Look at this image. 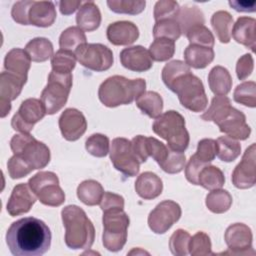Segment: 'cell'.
<instances>
[{
  "instance_id": "6da1fadb",
  "label": "cell",
  "mask_w": 256,
  "mask_h": 256,
  "mask_svg": "<svg viewBox=\"0 0 256 256\" xmlns=\"http://www.w3.org/2000/svg\"><path fill=\"white\" fill-rule=\"evenodd\" d=\"M161 76L166 87L177 94L183 107L192 112L204 111L208 104L204 85L185 62L181 60L168 62L163 67Z\"/></svg>"
},
{
  "instance_id": "7a4b0ae2",
  "label": "cell",
  "mask_w": 256,
  "mask_h": 256,
  "mask_svg": "<svg viewBox=\"0 0 256 256\" xmlns=\"http://www.w3.org/2000/svg\"><path fill=\"white\" fill-rule=\"evenodd\" d=\"M51 231L42 220L24 217L13 222L6 232V243L15 256H41L51 245Z\"/></svg>"
},
{
  "instance_id": "3957f363",
  "label": "cell",
  "mask_w": 256,
  "mask_h": 256,
  "mask_svg": "<svg viewBox=\"0 0 256 256\" xmlns=\"http://www.w3.org/2000/svg\"><path fill=\"white\" fill-rule=\"evenodd\" d=\"M201 118L204 121H213L222 133L236 140H246L251 134L246 116L231 105L227 96H215Z\"/></svg>"
},
{
  "instance_id": "277c9868",
  "label": "cell",
  "mask_w": 256,
  "mask_h": 256,
  "mask_svg": "<svg viewBox=\"0 0 256 256\" xmlns=\"http://www.w3.org/2000/svg\"><path fill=\"white\" fill-rule=\"evenodd\" d=\"M61 217L67 247L73 250L91 248L95 240V228L85 211L77 205H68L62 209Z\"/></svg>"
},
{
  "instance_id": "5b68a950",
  "label": "cell",
  "mask_w": 256,
  "mask_h": 256,
  "mask_svg": "<svg viewBox=\"0 0 256 256\" xmlns=\"http://www.w3.org/2000/svg\"><path fill=\"white\" fill-rule=\"evenodd\" d=\"M145 88L146 81L142 78L128 79L120 75H114L101 83L98 89V97L104 106L114 108L132 103L145 92Z\"/></svg>"
},
{
  "instance_id": "8992f818",
  "label": "cell",
  "mask_w": 256,
  "mask_h": 256,
  "mask_svg": "<svg viewBox=\"0 0 256 256\" xmlns=\"http://www.w3.org/2000/svg\"><path fill=\"white\" fill-rule=\"evenodd\" d=\"M155 134L167 141V146L177 152H184L189 145V133L184 117L175 110H169L156 118L152 125Z\"/></svg>"
},
{
  "instance_id": "52a82bcc",
  "label": "cell",
  "mask_w": 256,
  "mask_h": 256,
  "mask_svg": "<svg viewBox=\"0 0 256 256\" xmlns=\"http://www.w3.org/2000/svg\"><path fill=\"white\" fill-rule=\"evenodd\" d=\"M10 148L14 155L22 158L34 170L42 169L50 162V150L29 133L14 135L10 140Z\"/></svg>"
},
{
  "instance_id": "ba28073f",
  "label": "cell",
  "mask_w": 256,
  "mask_h": 256,
  "mask_svg": "<svg viewBox=\"0 0 256 256\" xmlns=\"http://www.w3.org/2000/svg\"><path fill=\"white\" fill-rule=\"evenodd\" d=\"M72 74H61L51 71L47 85L41 92V101L46 114L53 115L59 112L66 104L72 88Z\"/></svg>"
},
{
  "instance_id": "9c48e42d",
  "label": "cell",
  "mask_w": 256,
  "mask_h": 256,
  "mask_svg": "<svg viewBox=\"0 0 256 256\" xmlns=\"http://www.w3.org/2000/svg\"><path fill=\"white\" fill-rule=\"evenodd\" d=\"M103 234L102 243L111 251H120L127 241V230L130 224L129 216L124 210H113L103 212Z\"/></svg>"
},
{
  "instance_id": "30bf717a",
  "label": "cell",
  "mask_w": 256,
  "mask_h": 256,
  "mask_svg": "<svg viewBox=\"0 0 256 256\" xmlns=\"http://www.w3.org/2000/svg\"><path fill=\"white\" fill-rule=\"evenodd\" d=\"M28 185L43 205L58 207L65 201V193L54 172L40 171L29 179Z\"/></svg>"
},
{
  "instance_id": "8fae6325",
  "label": "cell",
  "mask_w": 256,
  "mask_h": 256,
  "mask_svg": "<svg viewBox=\"0 0 256 256\" xmlns=\"http://www.w3.org/2000/svg\"><path fill=\"white\" fill-rule=\"evenodd\" d=\"M78 62L85 68L102 72L113 65V53L105 45L100 43H86L75 51Z\"/></svg>"
},
{
  "instance_id": "7c38bea8",
  "label": "cell",
  "mask_w": 256,
  "mask_h": 256,
  "mask_svg": "<svg viewBox=\"0 0 256 256\" xmlns=\"http://www.w3.org/2000/svg\"><path fill=\"white\" fill-rule=\"evenodd\" d=\"M110 160L114 168L128 177H134L139 173L140 162L135 156L131 141L118 137L112 140L110 147Z\"/></svg>"
},
{
  "instance_id": "4fadbf2b",
  "label": "cell",
  "mask_w": 256,
  "mask_h": 256,
  "mask_svg": "<svg viewBox=\"0 0 256 256\" xmlns=\"http://www.w3.org/2000/svg\"><path fill=\"white\" fill-rule=\"evenodd\" d=\"M45 114L46 110L40 99L28 98L21 103L18 111L12 117L11 126L15 131L28 134Z\"/></svg>"
},
{
  "instance_id": "5bb4252c",
  "label": "cell",
  "mask_w": 256,
  "mask_h": 256,
  "mask_svg": "<svg viewBox=\"0 0 256 256\" xmlns=\"http://www.w3.org/2000/svg\"><path fill=\"white\" fill-rule=\"evenodd\" d=\"M182 211L178 203L164 200L149 213L148 226L156 234H164L181 217Z\"/></svg>"
},
{
  "instance_id": "9a60e30c",
  "label": "cell",
  "mask_w": 256,
  "mask_h": 256,
  "mask_svg": "<svg viewBox=\"0 0 256 256\" xmlns=\"http://www.w3.org/2000/svg\"><path fill=\"white\" fill-rule=\"evenodd\" d=\"M224 240L228 251L224 254L230 255H249L255 254L252 247L253 235L251 229L243 223H234L230 225L224 234Z\"/></svg>"
},
{
  "instance_id": "2e32d148",
  "label": "cell",
  "mask_w": 256,
  "mask_h": 256,
  "mask_svg": "<svg viewBox=\"0 0 256 256\" xmlns=\"http://www.w3.org/2000/svg\"><path fill=\"white\" fill-rule=\"evenodd\" d=\"M256 145L252 143L244 152L241 161L234 168L232 183L238 189H248L256 183Z\"/></svg>"
},
{
  "instance_id": "e0dca14e",
  "label": "cell",
  "mask_w": 256,
  "mask_h": 256,
  "mask_svg": "<svg viewBox=\"0 0 256 256\" xmlns=\"http://www.w3.org/2000/svg\"><path fill=\"white\" fill-rule=\"evenodd\" d=\"M58 124L63 138L67 141L78 140L87 129L85 116L75 108L65 109L59 117Z\"/></svg>"
},
{
  "instance_id": "ac0fdd59",
  "label": "cell",
  "mask_w": 256,
  "mask_h": 256,
  "mask_svg": "<svg viewBox=\"0 0 256 256\" xmlns=\"http://www.w3.org/2000/svg\"><path fill=\"white\" fill-rule=\"evenodd\" d=\"M36 196L26 183L17 184L9 197L6 205L7 212L12 216H19L30 211L36 202Z\"/></svg>"
},
{
  "instance_id": "d6986e66",
  "label": "cell",
  "mask_w": 256,
  "mask_h": 256,
  "mask_svg": "<svg viewBox=\"0 0 256 256\" xmlns=\"http://www.w3.org/2000/svg\"><path fill=\"white\" fill-rule=\"evenodd\" d=\"M120 62L123 67L135 72H145L153 66L149 51L141 45L124 48L120 52Z\"/></svg>"
},
{
  "instance_id": "ffe728a7",
  "label": "cell",
  "mask_w": 256,
  "mask_h": 256,
  "mask_svg": "<svg viewBox=\"0 0 256 256\" xmlns=\"http://www.w3.org/2000/svg\"><path fill=\"white\" fill-rule=\"evenodd\" d=\"M107 39L116 46L133 44L139 37V30L136 24L130 21H117L109 24L106 30Z\"/></svg>"
},
{
  "instance_id": "44dd1931",
  "label": "cell",
  "mask_w": 256,
  "mask_h": 256,
  "mask_svg": "<svg viewBox=\"0 0 256 256\" xmlns=\"http://www.w3.org/2000/svg\"><path fill=\"white\" fill-rule=\"evenodd\" d=\"M56 9L51 1H33L28 10V25L50 27L56 19Z\"/></svg>"
},
{
  "instance_id": "7402d4cb",
  "label": "cell",
  "mask_w": 256,
  "mask_h": 256,
  "mask_svg": "<svg viewBox=\"0 0 256 256\" xmlns=\"http://www.w3.org/2000/svg\"><path fill=\"white\" fill-rule=\"evenodd\" d=\"M231 36L237 43L254 52L256 47V20L247 16L239 17L233 25Z\"/></svg>"
},
{
  "instance_id": "603a6c76",
  "label": "cell",
  "mask_w": 256,
  "mask_h": 256,
  "mask_svg": "<svg viewBox=\"0 0 256 256\" xmlns=\"http://www.w3.org/2000/svg\"><path fill=\"white\" fill-rule=\"evenodd\" d=\"M162 180L153 172H143L135 181V191L144 200H152L157 198L162 193Z\"/></svg>"
},
{
  "instance_id": "cb8c5ba5",
  "label": "cell",
  "mask_w": 256,
  "mask_h": 256,
  "mask_svg": "<svg viewBox=\"0 0 256 256\" xmlns=\"http://www.w3.org/2000/svg\"><path fill=\"white\" fill-rule=\"evenodd\" d=\"M31 66V59L27 52L20 48L11 49L5 56L4 68L6 71L27 79Z\"/></svg>"
},
{
  "instance_id": "d4e9b609",
  "label": "cell",
  "mask_w": 256,
  "mask_h": 256,
  "mask_svg": "<svg viewBox=\"0 0 256 256\" xmlns=\"http://www.w3.org/2000/svg\"><path fill=\"white\" fill-rule=\"evenodd\" d=\"M27 79L19 77L8 71L0 74V102H8L15 100L21 93Z\"/></svg>"
},
{
  "instance_id": "484cf974",
  "label": "cell",
  "mask_w": 256,
  "mask_h": 256,
  "mask_svg": "<svg viewBox=\"0 0 256 256\" xmlns=\"http://www.w3.org/2000/svg\"><path fill=\"white\" fill-rule=\"evenodd\" d=\"M76 23L83 31L91 32L101 24V12L93 1L82 4L76 15Z\"/></svg>"
},
{
  "instance_id": "4316f807",
  "label": "cell",
  "mask_w": 256,
  "mask_h": 256,
  "mask_svg": "<svg viewBox=\"0 0 256 256\" xmlns=\"http://www.w3.org/2000/svg\"><path fill=\"white\" fill-rule=\"evenodd\" d=\"M213 48L189 44L184 51L185 63L195 69H203L214 60Z\"/></svg>"
},
{
  "instance_id": "83f0119b",
  "label": "cell",
  "mask_w": 256,
  "mask_h": 256,
  "mask_svg": "<svg viewBox=\"0 0 256 256\" xmlns=\"http://www.w3.org/2000/svg\"><path fill=\"white\" fill-rule=\"evenodd\" d=\"M210 90L217 96H226L232 88V77L223 66L213 67L208 75Z\"/></svg>"
},
{
  "instance_id": "f1b7e54d",
  "label": "cell",
  "mask_w": 256,
  "mask_h": 256,
  "mask_svg": "<svg viewBox=\"0 0 256 256\" xmlns=\"http://www.w3.org/2000/svg\"><path fill=\"white\" fill-rule=\"evenodd\" d=\"M103 195L104 189L96 180H84L77 187L78 199L87 206H95L100 204Z\"/></svg>"
},
{
  "instance_id": "f546056e",
  "label": "cell",
  "mask_w": 256,
  "mask_h": 256,
  "mask_svg": "<svg viewBox=\"0 0 256 256\" xmlns=\"http://www.w3.org/2000/svg\"><path fill=\"white\" fill-rule=\"evenodd\" d=\"M136 106L143 114L156 119L162 114L163 99L155 91H145L136 99Z\"/></svg>"
},
{
  "instance_id": "4dcf8cb0",
  "label": "cell",
  "mask_w": 256,
  "mask_h": 256,
  "mask_svg": "<svg viewBox=\"0 0 256 256\" xmlns=\"http://www.w3.org/2000/svg\"><path fill=\"white\" fill-rule=\"evenodd\" d=\"M24 50L33 62H44L54 55L51 41L44 37H36L30 40Z\"/></svg>"
},
{
  "instance_id": "1f68e13d",
  "label": "cell",
  "mask_w": 256,
  "mask_h": 256,
  "mask_svg": "<svg viewBox=\"0 0 256 256\" xmlns=\"http://www.w3.org/2000/svg\"><path fill=\"white\" fill-rule=\"evenodd\" d=\"M211 25L221 43H229L233 26V17L227 11H217L211 17Z\"/></svg>"
},
{
  "instance_id": "d6a6232c",
  "label": "cell",
  "mask_w": 256,
  "mask_h": 256,
  "mask_svg": "<svg viewBox=\"0 0 256 256\" xmlns=\"http://www.w3.org/2000/svg\"><path fill=\"white\" fill-rule=\"evenodd\" d=\"M225 183L222 170L214 165H206L198 175V185L211 191L220 189Z\"/></svg>"
},
{
  "instance_id": "836d02e7",
  "label": "cell",
  "mask_w": 256,
  "mask_h": 256,
  "mask_svg": "<svg viewBox=\"0 0 256 256\" xmlns=\"http://www.w3.org/2000/svg\"><path fill=\"white\" fill-rule=\"evenodd\" d=\"M205 204L211 212L221 214L230 209L232 205V196L228 191L221 188L211 190L206 196Z\"/></svg>"
},
{
  "instance_id": "e575fe53",
  "label": "cell",
  "mask_w": 256,
  "mask_h": 256,
  "mask_svg": "<svg viewBox=\"0 0 256 256\" xmlns=\"http://www.w3.org/2000/svg\"><path fill=\"white\" fill-rule=\"evenodd\" d=\"M86 35L78 26H71L65 29L59 37V46L63 50L74 52L82 45L86 44Z\"/></svg>"
},
{
  "instance_id": "d590c367",
  "label": "cell",
  "mask_w": 256,
  "mask_h": 256,
  "mask_svg": "<svg viewBox=\"0 0 256 256\" xmlns=\"http://www.w3.org/2000/svg\"><path fill=\"white\" fill-rule=\"evenodd\" d=\"M177 21L181 28V33L186 34L189 29L196 25H204L205 19L202 11L196 6H185L180 8Z\"/></svg>"
},
{
  "instance_id": "8d00e7d4",
  "label": "cell",
  "mask_w": 256,
  "mask_h": 256,
  "mask_svg": "<svg viewBox=\"0 0 256 256\" xmlns=\"http://www.w3.org/2000/svg\"><path fill=\"white\" fill-rule=\"evenodd\" d=\"M217 157L224 162H232L236 160L241 152L240 143L229 136H220L217 140Z\"/></svg>"
},
{
  "instance_id": "74e56055",
  "label": "cell",
  "mask_w": 256,
  "mask_h": 256,
  "mask_svg": "<svg viewBox=\"0 0 256 256\" xmlns=\"http://www.w3.org/2000/svg\"><path fill=\"white\" fill-rule=\"evenodd\" d=\"M148 51L152 60L157 62L167 61L175 53V42L166 38H158L150 44Z\"/></svg>"
},
{
  "instance_id": "f35d334b",
  "label": "cell",
  "mask_w": 256,
  "mask_h": 256,
  "mask_svg": "<svg viewBox=\"0 0 256 256\" xmlns=\"http://www.w3.org/2000/svg\"><path fill=\"white\" fill-rule=\"evenodd\" d=\"M181 28L177 19H163L155 22L153 36L155 39L166 38L176 41L181 36Z\"/></svg>"
},
{
  "instance_id": "ab89813d",
  "label": "cell",
  "mask_w": 256,
  "mask_h": 256,
  "mask_svg": "<svg viewBox=\"0 0 256 256\" xmlns=\"http://www.w3.org/2000/svg\"><path fill=\"white\" fill-rule=\"evenodd\" d=\"M76 59L74 52L59 49L51 58L52 71L61 74H69L75 68Z\"/></svg>"
},
{
  "instance_id": "60d3db41",
  "label": "cell",
  "mask_w": 256,
  "mask_h": 256,
  "mask_svg": "<svg viewBox=\"0 0 256 256\" xmlns=\"http://www.w3.org/2000/svg\"><path fill=\"white\" fill-rule=\"evenodd\" d=\"M233 98L237 103L254 108L256 106V83L246 81L239 84L234 90Z\"/></svg>"
},
{
  "instance_id": "b9f144b4",
  "label": "cell",
  "mask_w": 256,
  "mask_h": 256,
  "mask_svg": "<svg viewBox=\"0 0 256 256\" xmlns=\"http://www.w3.org/2000/svg\"><path fill=\"white\" fill-rule=\"evenodd\" d=\"M85 148L89 154L95 157H105L110 151L109 138L101 133L89 136L85 142Z\"/></svg>"
},
{
  "instance_id": "7bdbcfd3",
  "label": "cell",
  "mask_w": 256,
  "mask_h": 256,
  "mask_svg": "<svg viewBox=\"0 0 256 256\" xmlns=\"http://www.w3.org/2000/svg\"><path fill=\"white\" fill-rule=\"evenodd\" d=\"M192 45H199L213 48L215 39L212 32L204 25H196L189 29L185 34Z\"/></svg>"
},
{
  "instance_id": "ee69618b",
  "label": "cell",
  "mask_w": 256,
  "mask_h": 256,
  "mask_svg": "<svg viewBox=\"0 0 256 256\" xmlns=\"http://www.w3.org/2000/svg\"><path fill=\"white\" fill-rule=\"evenodd\" d=\"M107 5L115 13L136 15L145 9L146 2L143 0H108Z\"/></svg>"
},
{
  "instance_id": "f6af8a7d",
  "label": "cell",
  "mask_w": 256,
  "mask_h": 256,
  "mask_svg": "<svg viewBox=\"0 0 256 256\" xmlns=\"http://www.w3.org/2000/svg\"><path fill=\"white\" fill-rule=\"evenodd\" d=\"M145 150L146 154L149 157H152L159 166H161L166 159L168 158L171 149L160 142L158 139L154 137H146L145 136Z\"/></svg>"
},
{
  "instance_id": "bcb514c9",
  "label": "cell",
  "mask_w": 256,
  "mask_h": 256,
  "mask_svg": "<svg viewBox=\"0 0 256 256\" xmlns=\"http://www.w3.org/2000/svg\"><path fill=\"white\" fill-rule=\"evenodd\" d=\"M190 234L183 229H177L169 239V248L175 256H186L189 253Z\"/></svg>"
},
{
  "instance_id": "7dc6e473",
  "label": "cell",
  "mask_w": 256,
  "mask_h": 256,
  "mask_svg": "<svg viewBox=\"0 0 256 256\" xmlns=\"http://www.w3.org/2000/svg\"><path fill=\"white\" fill-rule=\"evenodd\" d=\"M211 240L208 234L203 231H198L189 241V253L192 256H207L211 255Z\"/></svg>"
},
{
  "instance_id": "c3c4849f",
  "label": "cell",
  "mask_w": 256,
  "mask_h": 256,
  "mask_svg": "<svg viewBox=\"0 0 256 256\" xmlns=\"http://www.w3.org/2000/svg\"><path fill=\"white\" fill-rule=\"evenodd\" d=\"M180 11V6L173 0H160L154 6V19L155 22L163 19H177Z\"/></svg>"
},
{
  "instance_id": "681fc988",
  "label": "cell",
  "mask_w": 256,
  "mask_h": 256,
  "mask_svg": "<svg viewBox=\"0 0 256 256\" xmlns=\"http://www.w3.org/2000/svg\"><path fill=\"white\" fill-rule=\"evenodd\" d=\"M217 154L216 140L211 138H204L198 142L197 150L194 156L201 162L209 164L212 162Z\"/></svg>"
},
{
  "instance_id": "f907efd6",
  "label": "cell",
  "mask_w": 256,
  "mask_h": 256,
  "mask_svg": "<svg viewBox=\"0 0 256 256\" xmlns=\"http://www.w3.org/2000/svg\"><path fill=\"white\" fill-rule=\"evenodd\" d=\"M7 169L9 176L12 179H20L30 174L34 169L26 163L22 158L17 155H13L7 162Z\"/></svg>"
},
{
  "instance_id": "816d5d0a",
  "label": "cell",
  "mask_w": 256,
  "mask_h": 256,
  "mask_svg": "<svg viewBox=\"0 0 256 256\" xmlns=\"http://www.w3.org/2000/svg\"><path fill=\"white\" fill-rule=\"evenodd\" d=\"M186 163V157L183 152H177V151H170V154L166 161L160 166V168L168 173V174H176L181 172Z\"/></svg>"
},
{
  "instance_id": "f5cc1de1",
  "label": "cell",
  "mask_w": 256,
  "mask_h": 256,
  "mask_svg": "<svg viewBox=\"0 0 256 256\" xmlns=\"http://www.w3.org/2000/svg\"><path fill=\"white\" fill-rule=\"evenodd\" d=\"M100 208L103 212L113 210H124V198L112 192H104L100 202Z\"/></svg>"
},
{
  "instance_id": "db71d44e",
  "label": "cell",
  "mask_w": 256,
  "mask_h": 256,
  "mask_svg": "<svg viewBox=\"0 0 256 256\" xmlns=\"http://www.w3.org/2000/svg\"><path fill=\"white\" fill-rule=\"evenodd\" d=\"M33 0H23L16 2L11 9V16L13 20L21 25H28V10Z\"/></svg>"
},
{
  "instance_id": "11a10c76",
  "label": "cell",
  "mask_w": 256,
  "mask_h": 256,
  "mask_svg": "<svg viewBox=\"0 0 256 256\" xmlns=\"http://www.w3.org/2000/svg\"><path fill=\"white\" fill-rule=\"evenodd\" d=\"M208 164L199 161L194 155H192L185 168L186 179L193 185H198V175L200 171Z\"/></svg>"
},
{
  "instance_id": "9f6ffc18",
  "label": "cell",
  "mask_w": 256,
  "mask_h": 256,
  "mask_svg": "<svg viewBox=\"0 0 256 256\" xmlns=\"http://www.w3.org/2000/svg\"><path fill=\"white\" fill-rule=\"evenodd\" d=\"M254 68V60L251 54H244L241 56L236 64V74L239 80H245L248 78Z\"/></svg>"
},
{
  "instance_id": "6f0895ef",
  "label": "cell",
  "mask_w": 256,
  "mask_h": 256,
  "mask_svg": "<svg viewBox=\"0 0 256 256\" xmlns=\"http://www.w3.org/2000/svg\"><path fill=\"white\" fill-rule=\"evenodd\" d=\"M131 147L132 150L137 157L138 161L141 163H144L147 161L148 156L146 154L145 150V136L143 135H137L131 140Z\"/></svg>"
},
{
  "instance_id": "680465c9",
  "label": "cell",
  "mask_w": 256,
  "mask_h": 256,
  "mask_svg": "<svg viewBox=\"0 0 256 256\" xmlns=\"http://www.w3.org/2000/svg\"><path fill=\"white\" fill-rule=\"evenodd\" d=\"M229 5L238 12H254L256 10V1H229Z\"/></svg>"
},
{
  "instance_id": "91938a15",
  "label": "cell",
  "mask_w": 256,
  "mask_h": 256,
  "mask_svg": "<svg viewBox=\"0 0 256 256\" xmlns=\"http://www.w3.org/2000/svg\"><path fill=\"white\" fill-rule=\"evenodd\" d=\"M82 6L81 1H73V0H63L59 2L60 12L63 15H70L74 13L77 9Z\"/></svg>"
}]
</instances>
